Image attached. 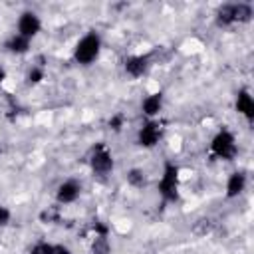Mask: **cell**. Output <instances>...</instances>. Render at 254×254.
Instances as JSON below:
<instances>
[{"mask_svg": "<svg viewBox=\"0 0 254 254\" xmlns=\"http://www.w3.org/2000/svg\"><path fill=\"white\" fill-rule=\"evenodd\" d=\"M99 50H101V38H99L95 32H89V34H85V36L75 44V48H73V58H75L77 64L87 65V64H91V62L97 60Z\"/></svg>", "mask_w": 254, "mask_h": 254, "instance_id": "cell-1", "label": "cell"}, {"mask_svg": "<svg viewBox=\"0 0 254 254\" xmlns=\"http://www.w3.org/2000/svg\"><path fill=\"white\" fill-rule=\"evenodd\" d=\"M179 167L175 163H165L163 175L159 181V192L165 200L175 202L179 198Z\"/></svg>", "mask_w": 254, "mask_h": 254, "instance_id": "cell-2", "label": "cell"}, {"mask_svg": "<svg viewBox=\"0 0 254 254\" xmlns=\"http://www.w3.org/2000/svg\"><path fill=\"white\" fill-rule=\"evenodd\" d=\"M210 151H212V155H216L218 159L232 161V159L236 157V153H238L234 135H232L230 131H226V129L218 131V133L212 137V141H210Z\"/></svg>", "mask_w": 254, "mask_h": 254, "instance_id": "cell-3", "label": "cell"}, {"mask_svg": "<svg viewBox=\"0 0 254 254\" xmlns=\"http://www.w3.org/2000/svg\"><path fill=\"white\" fill-rule=\"evenodd\" d=\"M89 167L97 175H107L113 171V155L105 149V145H95L89 157Z\"/></svg>", "mask_w": 254, "mask_h": 254, "instance_id": "cell-4", "label": "cell"}, {"mask_svg": "<svg viewBox=\"0 0 254 254\" xmlns=\"http://www.w3.org/2000/svg\"><path fill=\"white\" fill-rule=\"evenodd\" d=\"M161 137H163V127H161V123L151 119V121H147V123L141 125V129H139V133H137V143H139L141 147H145V149H151V147H155V145L161 141Z\"/></svg>", "mask_w": 254, "mask_h": 254, "instance_id": "cell-5", "label": "cell"}, {"mask_svg": "<svg viewBox=\"0 0 254 254\" xmlns=\"http://www.w3.org/2000/svg\"><path fill=\"white\" fill-rule=\"evenodd\" d=\"M40 28H42V22H40V18H38L36 12L26 10V12L20 14V18H18V34L20 36L32 40L40 32Z\"/></svg>", "mask_w": 254, "mask_h": 254, "instance_id": "cell-6", "label": "cell"}, {"mask_svg": "<svg viewBox=\"0 0 254 254\" xmlns=\"http://www.w3.org/2000/svg\"><path fill=\"white\" fill-rule=\"evenodd\" d=\"M79 192H81L79 183H75V181H64L58 187V190H56V198H58L60 204H69V202L77 200Z\"/></svg>", "mask_w": 254, "mask_h": 254, "instance_id": "cell-7", "label": "cell"}, {"mask_svg": "<svg viewBox=\"0 0 254 254\" xmlns=\"http://www.w3.org/2000/svg\"><path fill=\"white\" fill-rule=\"evenodd\" d=\"M149 69V56H129L125 60V71L131 77H141Z\"/></svg>", "mask_w": 254, "mask_h": 254, "instance_id": "cell-8", "label": "cell"}, {"mask_svg": "<svg viewBox=\"0 0 254 254\" xmlns=\"http://www.w3.org/2000/svg\"><path fill=\"white\" fill-rule=\"evenodd\" d=\"M161 109H163V93H161V91H155V93L147 95V97L141 101V111H143L147 117L159 115Z\"/></svg>", "mask_w": 254, "mask_h": 254, "instance_id": "cell-9", "label": "cell"}, {"mask_svg": "<svg viewBox=\"0 0 254 254\" xmlns=\"http://www.w3.org/2000/svg\"><path fill=\"white\" fill-rule=\"evenodd\" d=\"M236 111L240 115H244L248 121L254 119V99L246 89L238 91V95H236Z\"/></svg>", "mask_w": 254, "mask_h": 254, "instance_id": "cell-10", "label": "cell"}, {"mask_svg": "<svg viewBox=\"0 0 254 254\" xmlns=\"http://www.w3.org/2000/svg\"><path fill=\"white\" fill-rule=\"evenodd\" d=\"M244 187H246V175L240 173V171L232 173V175L228 177V181H226V196H228V198L238 196V194L244 190Z\"/></svg>", "mask_w": 254, "mask_h": 254, "instance_id": "cell-11", "label": "cell"}, {"mask_svg": "<svg viewBox=\"0 0 254 254\" xmlns=\"http://www.w3.org/2000/svg\"><path fill=\"white\" fill-rule=\"evenodd\" d=\"M6 50L10 54H26L30 50V40L20 36V34H14L8 42H6Z\"/></svg>", "mask_w": 254, "mask_h": 254, "instance_id": "cell-12", "label": "cell"}, {"mask_svg": "<svg viewBox=\"0 0 254 254\" xmlns=\"http://www.w3.org/2000/svg\"><path fill=\"white\" fill-rule=\"evenodd\" d=\"M216 24L218 26H230L234 22V4H222L216 10Z\"/></svg>", "mask_w": 254, "mask_h": 254, "instance_id": "cell-13", "label": "cell"}, {"mask_svg": "<svg viewBox=\"0 0 254 254\" xmlns=\"http://www.w3.org/2000/svg\"><path fill=\"white\" fill-rule=\"evenodd\" d=\"M252 6L246 2H238L234 4V22H248L252 18Z\"/></svg>", "mask_w": 254, "mask_h": 254, "instance_id": "cell-14", "label": "cell"}, {"mask_svg": "<svg viewBox=\"0 0 254 254\" xmlns=\"http://www.w3.org/2000/svg\"><path fill=\"white\" fill-rule=\"evenodd\" d=\"M125 179H127V183H129L131 187H135V189L145 187V173H143L141 169H129Z\"/></svg>", "mask_w": 254, "mask_h": 254, "instance_id": "cell-15", "label": "cell"}, {"mask_svg": "<svg viewBox=\"0 0 254 254\" xmlns=\"http://www.w3.org/2000/svg\"><path fill=\"white\" fill-rule=\"evenodd\" d=\"M91 254H111L107 236H95V240L91 244Z\"/></svg>", "mask_w": 254, "mask_h": 254, "instance_id": "cell-16", "label": "cell"}, {"mask_svg": "<svg viewBox=\"0 0 254 254\" xmlns=\"http://www.w3.org/2000/svg\"><path fill=\"white\" fill-rule=\"evenodd\" d=\"M40 220L42 222H50V224H54V222H58L60 220V210H58V206H48L42 214H40Z\"/></svg>", "mask_w": 254, "mask_h": 254, "instance_id": "cell-17", "label": "cell"}, {"mask_svg": "<svg viewBox=\"0 0 254 254\" xmlns=\"http://www.w3.org/2000/svg\"><path fill=\"white\" fill-rule=\"evenodd\" d=\"M210 230H212V222L206 220V218H200V220L192 226V232H194L196 236H206Z\"/></svg>", "mask_w": 254, "mask_h": 254, "instance_id": "cell-18", "label": "cell"}, {"mask_svg": "<svg viewBox=\"0 0 254 254\" xmlns=\"http://www.w3.org/2000/svg\"><path fill=\"white\" fill-rule=\"evenodd\" d=\"M26 79H28V83H40V81L44 79V67H42V65H34V67L28 71Z\"/></svg>", "mask_w": 254, "mask_h": 254, "instance_id": "cell-19", "label": "cell"}, {"mask_svg": "<svg viewBox=\"0 0 254 254\" xmlns=\"http://www.w3.org/2000/svg\"><path fill=\"white\" fill-rule=\"evenodd\" d=\"M30 254H54V244H48V242H38L36 246H32Z\"/></svg>", "mask_w": 254, "mask_h": 254, "instance_id": "cell-20", "label": "cell"}, {"mask_svg": "<svg viewBox=\"0 0 254 254\" xmlns=\"http://www.w3.org/2000/svg\"><path fill=\"white\" fill-rule=\"evenodd\" d=\"M109 129H113V131H121V127L125 125V115L123 113H117V115H113L111 119H109Z\"/></svg>", "mask_w": 254, "mask_h": 254, "instance_id": "cell-21", "label": "cell"}, {"mask_svg": "<svg viewBox=\"0 0 254 254\" xmlns=\"http://www.w3.org/2000/svg\"><path fill=\"white\" fill-rule=\"evenodd\" d=\"M91 230L95 232V236H107L109 226H107L105 222H101V220H95V222L91 224Z\"/></svg>", "mask_w": 254, "mask_h": 254, "instance_id": "cell-22", "label": "cell"}, {"mask_svg": "<svg viewBox=\"0 0 254 254\" xmlns=\"http://www.w3.org/2000/svg\"><path fill=\"white\" fill-rule=\"evenodd\" d=\"M10 216H12V214H10V210H8L6 206H2V204H0V228H4V226L10 222Z\"/></svg>", "mask_w": 254, "mask_h": 254, "instance_id": "cell-23", "label": "cell"}, {"mask_svg": "<svg viewBox=\"0 0 254 254\" xmlns=\"http://www.w3.org/2000/svg\"><path fill=\"white\" fill-rule=\"evenodd\" d=\"M54 254H71V250L64 244H54Z\"/></svg>", "mask_w": 254, "mask_h": 254, "instance_id": "cell-24", "label": "cell"}, {"mask_svg": "<svg viewBox=\"0 0 254 254\" xmlns=\"http://www.w3.org/2000/svg\"><path fill=\"white\" fill-rule=\"evenodd\" d=\"M6 77V71H4V67H0V81Z\"/></svg>", "mask_w": 254, "mask_h": 254, "instance_id": "cell-25", "label": "cell"}]
</instances>
